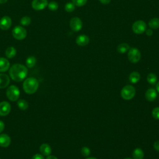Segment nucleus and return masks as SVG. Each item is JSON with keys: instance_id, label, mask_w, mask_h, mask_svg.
Instances as JSON below:
<instances>
[{"instance_id": "nucleus-13", "label": "nucleus", "mask_w": 159, "mask_h": 159, "mask_svg": "<svg viewBox=\"0 0 159 159\" xmlns=\"http://www.w3.org/2000/svg\"><path fill=\"white\" fill-rule=\"evenodd\" d=\"M157 91L153 88L148 89V90H147L145 94V97L146 99L150 102L154 101L157 98Z\"/></svg>"}, {"instance_id": "nucleus-4", "label": "nucleus", "mask_w": 159, "mask_h": 159, "mask_svg": "<svg viewBox=\"0 0 159 159\" xmlns=\"http://www.w3.org/2000/svg\"><path fill=\"white\" fill-rule=\"evenodd\" d=\"M6 96L11 101H17L20 96V91L15 85H11L6 90Z\"/></svg>"}, {"instance_id": "nucleus-31", "label": "nucleus", "mask_w": 159, "mask_h": 159, "mask_svg": "<svg viewBox=\"0 0 159 159\" xmlns=\"http://www.w3.org/2000/svg\"><path fill=\"white\" fill-rule=\"evenodd\" d=\"M152 117L155 119H159V107H155L152 112Z\"/></svg>"}, {"instance_id": "nucleus-2", "label": "nucleus", "mask_w": 159, "mask_h": 159, "mask_svg": "<svg viewBox=\"0 0 159 159\" xmlns=\"http://www.w3.org/2000/svg\"><path fill=\"white\" fill-rule=\"evenodd\" d=\"M39 81L36 78L33 77L28 78L23 83V89L27 94H32L36 92L39 88Z\"/></svg>"}, {"instance_id": "nucleus-35", "label": "nucleus", "mask_w": 159, "mask_h": 159, "mask_svg": "<svg viewBox=\"0 0 159 159\" xmlns=\"http://www.w3.org/2000/svg\"><path fill=\"white\" fill-rule=\"evenodd\" d=\"M102 4H108L111 0H99Z\"/></svg>"}, {"instance_id": "nucleus-17", "label": "nucleus", "mask_w": 159, "mask_h": 159, "mask_svg": "<svg viewBox=\"0 0 159 159\" xmlns=\"http://www.w3.org/2000/svg\"><path fill=\"white\" fill-rule=\"evenodd\" d=\"M40 152L44 156H48L52 152L50 146L47 143H43L40 147Z\"/></svg>"}, {"instance_id": "nucleus-39", "label": "nucleus", "mask_w": 159, "mask_h": 159, "mask_svg": "<svg viewBox=\"0 0 159 159\" xmlns=\"http://www.w3.org/2000/svg\"><path fill=\"white\" fill-rule=\"evenodd\" d=\"M156 88H157V91L159 93V82H158V83L157 84V86H156Z\"/></svg>"}, {"instance_id": "nucleus-30", "label": "nucleus", "mask_w": 159, "mask_h": 159, "mask_svg": "<svg viewBox=\"0 0 159 159\" xmlns=\"http://www.w3.org/2000/svg\"><path fill=\"white\" fill-rule=\"evenodd\" d=\"M81 154L85 157H87L90 154V150L88 147H83L81 150Z\"/></svg>"}, {"instance_id": "nucleus-18", "label": "nucleus", "mask_w": 159, "mask_h": 159, "mask_svg": "<svg viewBox=\"0 0 159 159\" xmlns=\"http://www.w3.org/2000/svg\"><path fill=\"white\" fill-rule=\"evenodd\" d=\"M5 55L8 58H12L16 55V49L14 47H9L5 51Z\"/></svg>"}, {"instance_id": "nucleus-36", "label": "nucleus", "mask_w": 159, "mask_h": 159, "mask_svg": "<svg viewBox=\"0 0 159 159\" xmlns=\"http://www.w3.org/2000/svg\"><path fill=\"white\" fill-rule=\"evenodd\" d=\"M146 34H147V35H148V36L152 35L153 34V31H152V30H151V29H147V30H146Z\"/></svg>"}, {"instance_id": "nucleus-34", "label": "nucleus", "mask_w": 159, "mask_h": 159, "mask_svg": "<svg viewBox=\"0 0 159 159\" xmlns=\"http://www.w3.org/2000/svg\"><path fill=\"white\" fill-rule=\"evenodd\" d=\"M4 126H5L4 123L2 120H0V133L3 131L4 129Z\"/></svg>"}, {"instance_id": "nucleus-25", "label": "nucleus", "mask_w": 159, "mask_h": 159, "mask_svg": "<svg viewBox=\"0 0 159 159\" xmlns=\"http://www.w3.org/2000/svg\"><path fill=\"white\" fill-rule=\"evenodd\" d=\"M147 81L151 84H154L156 83L157 81V77L156 76L155 74L154 73H149L147 77Z\"/></svg>"}, {"instance_id": "nucleus-38", "label": "nucleus", "mask_w": 159, "mask_h": 159, "mask_svg": "<svg viewBox=\"0 0 159 159\" xmlns=\"http://www.w3.org/2000/svg\"><path fill=\"white\" fill-rule=\"evenodd\" d=\"M7 1V0H0V4H4Z\"/></svg>"}, {"instance_id": "nucleus-37", "label": "nucleus", "mask_w": 159, "mask_h": 159, "mask_svg": "<svg viewBox=\"0 0 159 159\" xmlns=\"http://www.w3.org/2000/svg\"><path fill=\"white\" fill-rule=\"evenodd\" d=\"M46 159H58V158L54 155H48L47 156Z\"/></svg>"}, {"instance_id": "nucleus-9", "label": "nucleus", "mask_w": 159, "mask_h": 159, "mask_svg": "<svg viewBox=\"0 0 159 159\" xmlns=\"http://www.w3.org/2000/svg\"><path fill=\"white\" fill-rule=\"evenodd\" d=\"M47 0H33L32 2V7L36 11L43 10L47 6Z\"/></svg>"}, {"instance_id": "nucleus-22", "label": "nucleus", "mask_w": 159, "mask_h": 159, "mask_svg": "<svg viewBox=\"0 0 159 159\" xmlns=\"http://www.w3.org/2000/svg\"><path fill=\"white\" fill-rule=\"evenodd\" d=\"M148 25L152 29H157L159 28V18L155 17L152 19L148 22Z\"/></svg>"}, {"instance_id": "nucleus-42", "label": "nucleus", "mask_w": 159, "mask_h": 159, "mask_svg": "<svg viewBox=\"0 0 159 159\" xmlns=\"http://www.w3.org/2000/svg\"><path fill=\"white\" fill-rule=\"evenodd\" d=\"M0 159H1V158H0Z\"/></svg>"}, {"instance_id": "nucleus-3", "label": "nucleus", "mask_w": 159, "mask_h": 159, "mask_svg": "<svg viewBox=\"0 0 159 159\" xmlns=\"http://www.w3.org/2000/svg\"><path fill=\"white\" fill-rule=\"evenodd\" d=\"M135 94V89L132 85H127L124 86L120 92L122 98L125 100L132 99Z\"/></svg>"}, {"instance_id": "nucleus-21", "label": "nucleus", "mask_w": 159, "mask_h": 159, "mask_svg": "<svg viewBox=\"0 0 159 159\" xmlns=\"http://www.w3.org/2000/svg\"><path fill=\"white\" fill-rule=\"evenodd\" d=\"M129 45L126 43H122L117 47V50L120 53H124L129 50Z\"/></svg>"}, {"instance_id": "nucleus-6", "label": "nucleus", "mask_w": 159, "mask_h": 159, "mask_svg": "<svg viewBox=\"0 0 159 159\" xmlns=\"http://www.w3.org/2000/svg\"><path fill=\"white\" fill-rule=\"evenodd\" d=\"M141 58V54L139 49L135 47H132L129 50L128 58L129 61L133 63H137Z\"/></svg>"}, {"instance_id": "nucleus-11", "label": "nucleus", "mask_w": 159, "mask_h": 159, "mask_svg": "<svg viewBox=\"0 0 159 159\" xmlns=\"http://www.w3.org/2000/svg\"><path fill=\"white\" fill-rule=\"evenodd\" d=\"M11 104L7 101H2L0 102V116H7L11 111Z\"/></svg>"}, {"instance_id": "nucleus-20", "label": "nucleus", "mask_w": 159, "mask_h": 159, "mask_svg": "<svg viewBox=\"0 0 159 159\" xmlns=\"http://www.w3.org/2000/svg\"><path fill=\"white\" fill-rule=\"evenodd\" d=\"M143 152L140 148H135L132 153V157L134 159H143Z\"/></svg>"}, {"instance_id": "nucleus-8", "label": "nucleus", "mask_w": 159, "mask_h": 159, "mask_svg": "<svg viewBox=\"0 0 159 159\" xmlns=\"http://www.w3.org/2000/svg\"><path fill=\"white\" fill-rule=\"evenodd\" d=\"M70 26L72 30L75 32H78L81 29L83 26V23L79 17H75L70 20Z\"/></svg>"}, {"instance_id": "nucleus-41", "label": "nucleus", "mask_w": 159, "mask_h": 159, "mask_svg": "<svg viewBox=\"0 0 159 159\" xmlns=\"http://www.w3.org/2000/svg\"><path fill=\"white\" fill-rule=\"evenodd\" d=\"M125 159H132V158H125Z\"/></svg>"}, {"instance_id": "nucleus-16", "label": "nucleus", "mask_w": 159, "mask_h": 159, "mask_svg": "<svg viewBox=\"0 0 159 159\" xmlns=\"http://www.w3.org/2000/svg\"><path fill=\"white\" fill-rule=\"evenodd\" d=\"M10 63L9 60L5 58H0V72H5L9 70Z\"/></svg>"}, {"instance_id": "nucleus-19", "label": "nucleus", "mask_w": 159, "mask_h": 159, "mask_svg": "<svg viewBox=\"0 0 159 159\" xmlns=\"http://www.w3.org/2000/svg\"><path fill=\"white\" fill-rule=\"evenodd\" d=\"M140 78V75L137 71H133L132 72L129 77V80L130 83H137Z\"/></svg>"}, {"instance_id": "nucleus-32", "label": "nucleus", "mask_w": 159, "mask_h": 159, "mask_svg": "<svg viewBox=\"0 0 159 159\" xmlns=\"http://www.w3.org/2000/svg\"><path fill=\"white\" fill-rule=\"evenodd\" d=\"M32 159H45V158H44V157H43V156L42 155L37 153V154L34 155L32 157Z\"/></svg>"}, {"instance_id": "nucleus-10", "label": "nucleus", "mask_w": 159, "mask_h": 159, "mask_svg": "<svg viewBox=\"0 0 159 159\" xmlns=\"http://www.w3.org/2000/svg\"><path fill=\"white\" fill-rule=\"evenodd\" d=\"M12 24V20L7 16H3L0 19V29L2 30H6L10 28Z\"/></svg>"}, {"instance_id": "nucleus-7", "label": "nucleus", "mask_w": 159, "mask_h": 159, "mask_svg": "<svg viewBox=\"0 0 159 159\" xmlns=\"http://www.w3.org/2000/svg\"><path fill=\"white\" fill-rule=\"evenodd\" d=\"M132 29L135 34H141L146 30L147 25L144 21L142 20H139L135 21L133 24Z\"/></svg>"}, {"instance_id": "nucleus-26", "label": "nucleus", "mask_w": 159, "mask_h": 159, "mask_svg": "<svg viewBox=\"0 0 159 159\" xmlns=\"http://www.w3.org/2000/svg\"><path fill=\"white\" fill-rule=\"evenodd\" d=\"M20 22L21 25L24 26H27L30 25V24L31 23V19L29 16H24L23 17L21 18Z\"/></svg>"}, {"instance_id": "nucleus-15", "label": "nucleus", "mask_w": 159, "mask_h": 159, "mask_svg": "<svg viewBox=\"0 0 159 159\" xmlns=\"http://www.w3.org/2000/svg\"><path fill=\"white\" fill-rule=\"evenodd\" d=\"M10 82L9 77L4 73H0V88H6Z\"/></svg>"}, {"instance_id": "nucleus-23", "label": "nucleus", "mask_w": 159, "mask_h": 159, "mask_svg": "<svg viewBox=\"0 0 159 159\" xmlns=\"http://www.w3.org/2000/svg\"><path fill=\"white\" fill-rule=\"evenodd\" d=\"M36 63V58L34 56L29 57L25 60L26 66L29 68H32Z\"/></svg>"}, {"instance_id": "nucleus-28", "label": "nucleus", "mask_w": 159, "mask_h": 159, "mask_svg": "<svg viewBox=\"0 0 159 159\" xmlns=\"http://www.w3.org/2000/svg\"><path fill=\"white\" fill-rule=\"evenodd\" d=\"M75 9V6L73 2H68L65 6V9L68 12H73Z\"/></svg>"}, {"instance_id": "nucleus-5", "label": "nucleus", "mask_w": 159, "mask_h": 159, "mask_svg": "<svg viewBox=\"0 0 159 159\" xmlns=\"http://www.w3.org/2000/svg\"><path fill=\"white\" fill-rule=\"evenodd\" d=\"M12 36L14 39L18 40H22L24 39L27 36L26 30L22 26H16L12 31Z\"/></svg>"}, {"instance_id": "nucleus-33", "label": "nucleus", "mask_w": 159, "mask_h": 159, "mask_svg": "<svg viewBox=\"0 0 159 159\" xmlns=\"http://www.w3.org/2000/svg\"><path fill=\"white\" fill-rule=\"evenodd\" d=\"M153 147H154L155 150L159 152V140L155 142V143L153 144Z\"/></svg>"}, {"instance_id": "nucleus-40", "label": "nucleus", "mask_w": 159, "mask_h": 159, "mask_svg": "<svg viewBox=\"0 0 159 159\" xmlns=\"http://www.w3.org/2000/svg\"><path fill=\"white\" fill-rule=\"evenodd\" d=\"M86 159H97V158H94V157H88Z\"/></svg>"}, {"instance_id": "nucleus-1", "label": "nucleus", "mask_w": 159, "mask_h": 159, "mask_svg": "<svg viewBox=\"0 0 159 159\" xmlns=\"http://www.w3.org/2000/svg\"><path fill=\"white\" fill-rule=\"evenodd\" d=\"M27 68L22 64H14L9 70L10 77L15 81L19 82L25 79L27 75Z\"/></svg>"}, {"instance_id": "nucleus-24", "label": "nucleus", "mask_w": 159, "mask_h": 159, "mask_svg": "<svg viewBox=\"0 0 159 159\" xmlns=\"http://www.w3.org/2000/svg\"><path fill=\"white\" fill-rule=\"evenodd\" d=\"M17 104L18 107L20 109L22 110V111L26 110L28 108V107H29L28 102L25 100H24V99H19V100H18V101L17 102Z\"/></svg>"}, {"instance_id": "nucleus-27", "label": "nucleus", "mask_w": 159, "mask_h": 159, "mask_svg": "<svg viewBox=\"0 0 159 159\" xmlns=\"http://www.w3.org/2000/svg\"><path fill=\"white\" fill-rule=\"evenodd\" d=\"M47 6H48V9L52 11H55L58 8V4L55 1H51V2H50L49 3H48Z\"/></svg>"}, {"instance_id": "nucleus-12", "label": "nucleus", "mask_w": 159, "mask_h": 159, "mask_svg": "<svg viewBox=\"0 0 159 159\" xmlns=\"http://www.w3.org/2000/svg\"><path fill=\"white\" fill-rule=\"evenodd\" d=\"M89 42V37L86 35H80L76 39V43L79 46H85L88 44Z\"/></svg>"}, {"instance_id": "nucleus-29", "label": "nucleus", "mask_w": 159, "mask_h": 159, "mask_svg": "<svg viewBox=\"0 0 159 159\" xmlns=\"http://www.w3.org/2000/svg\"><path fill=\"white\" fill-rule=\"evenodd\" d=\"M72 2L75 4V6L80 7L85 5L87 2V0H72Z\"/></svg>"}, {"instance_id": "nucleus-14", "label": "nucleus", "mask_w": 159, "mask_h": 159, "mask_svg": "<svg viewBox=\"0 0 159 159\" xmlns=\"http://www.w3.org/2000/svg\"><path fill=\"white\" fill-rule=\"evenodd\" d=\"M11 138L10 137L6 134H0V146L2 147H7L11 143Z\"/></svg>"}]
</instances>
